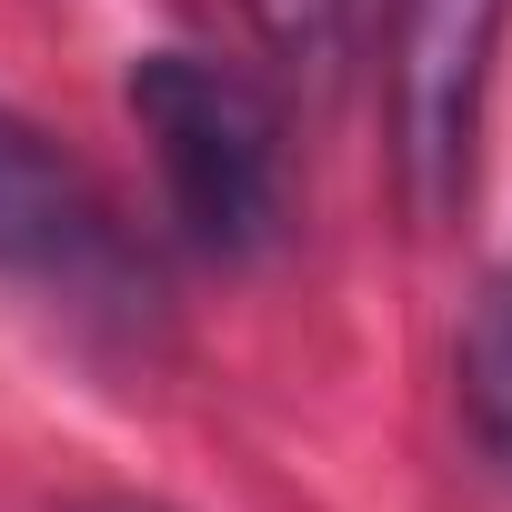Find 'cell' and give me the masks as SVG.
I'll use <instances>...</instances> for the list:
<instances>
[{
    "instance_id": "3",
    "label": "cell",
    "mask_w": 512,
    "mask_h": 512,
    "mask_svg": "<svg viewBox=\"0 0 512 512\" xmlns=\"http://www.w3.org/2000/svg\"><path fill=\"white\" fill-rule=\"evenodd\" d=\"M0 272L21 282H111L121 272V231H111V201L91 191V171L0 101Z\"/></svg>"
},
{
    "instance_id": "2",
    "label": "cell",
    "mask_w": 512,
    "mask_h": 512,
    "mask_svg": "<svg viewBox=\"0 0 512 512\" xmlns=\"http://www.w3.org/2000/svg\"><path fill=\"white\" fill-rule=\"evenodd\" d=\"M502 11L512 0H392L382 131H392L402 201L422 221H442L472 181V131H482V81H492V51H502Z\"/></svg>"
},
{
    "instance_id": "5",
    "label": "cell",
    "mask_w": 512,
    "mask_h": 512,
    "mask_svg": "<svg viewBox=\"0 0 512 512\" xmlns=\"http://www.w3.org/2000/svg\"><path fill=\"white\" fill-rule=\"evenodd\" d=\"M251 11H262V31L272 41H332V21H342V0H251Z\"/></svg>"
},
{
    "instance_id": "4",
    "label": "cell",
    "mask_w": 512,
    "mask_h": 512,
    "mask_svg": "<svg viewBox=\"0 0 512 512\" xmlns=\"http://www.w3.org/2000/svg\"><path fill=\"white\" fill-rule=\"evenodd\" d=\"M462 422H472L482 462L512 482V272L482 292V312L462 332Z\"/></svg>"
},
{
    "instance_id": "1",
    "label": "cell",
    "mask_w": 512,
    "mask_h": 512,
    "mask_svg": "<svg viewBox=\"0 0 512 512\" xmlns=\"http://www.w3.org/2000/svg\"><path fill=\"white\" fill-rule=\"evenodd\" d=\"M131 121L151 141L171 221L201 251L251 262L282 231V111L251 71L201 61V51H151L131 61Z\"/></svg>"
}]
</instances>
